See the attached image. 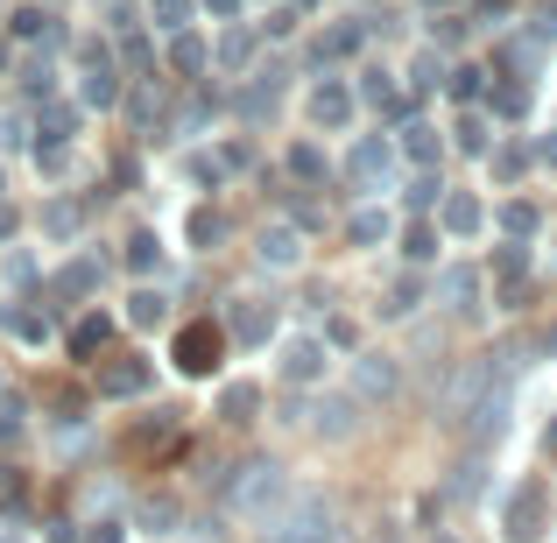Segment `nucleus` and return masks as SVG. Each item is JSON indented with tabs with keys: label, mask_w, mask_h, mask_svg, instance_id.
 Instances as JSON below:
<instances>
[{
	"label": "nucleus",
	"mask_w": 557,
	"mask_h": 543,
	"mask_svg": "<svg viewBox=\"0 0 557 543\" xmlns=\"http://www.w3.org/2000/svg\"><path fill=\"white\" fill-rule=\"evenodd\" d=\"M289 494H297V480H289V466H275V459H247L240 473H226V508L240 522H261V530L289 508Z\"/></svg>",
	"instance_id": "1"
},
{
	"label": "nucleus",
	"mask_w": 557,
	"mask_h": 543,
	"mask_svg": "<svg viewBox=\"0 0 557 543\" xmlns=\"http://www.w3.org/2000/svg\"><path fill=\"white\" fill-rule=\"evenodd\" d=\"M544 452H550V459H557V417H550V431H544Z\"/></svg>",
	"instance_id": "51"
},
{
	"label": "nucleus",
	"mask_w": 557,
	"mask_h": 543,
	"mask_svg": "<svg viewBox=\"0 0 557 543\" xmlns=\"http://www.w3.org/2000/svg\"><path fill=\"white\" fill-rule=\"evenodd\" d=\"M544 354H557V325H550V332H544Z\"/></svg>",
	"instance_id": "52"
},
{
	"label": "nucleus",
	"mask_w": 557,
	"mask_h": 543,
	"mask_svg": "<svg viewBox=\"0 0 557 543\" xmlns=\"http://www.w3.org/2000/svg\"><path fill=\"white\" fill-rule=\"evenodd\" d=\"M14 332H22L28 346H42V340H50V318H36V311H28V318H14Z\"/></svg>",
	"instance_id": "44"
},
{
	"label": "nucleus",
	"mask_w": 557,
	"mask_h": 543,
	"mask_svg": "<svg viewBox=\"0 0 557 543\" xmlns=\"http://www.w3.org/2000/svg\"><path fill=\"white\" fill-rule=\"evenodd\" d=\"M14 36H50V14H42V8H22V14H14Z\"/></svg>",
	"instance_id": "43"
},
{
	"label": "nucleus",
	"mask_w": 557,
	"mask_h": 543,
	"mask_svg": "<svg viewBox=\"0 0 557 543\" xmlns=\"http://www.w3.org/2000/svg\"><path fill=\"white\" fill-rule=\"evenodd\" d=\"M487 395H494V354L487 360H459L445 374V395H437V403H445V423H466L473 403H487Z\"/></svg>",
	"instance_id": "2"
},
{
	"label": "nucleus",
	"mask_w": 557,
	"mask_h": 543,
	"mask_svg": "<svg viewBox=\"0 0 557 543\" xmlns=\"http://www.w3.org/2000/svg\"><path fill=\"white\" fill-rule=\"evenodd\" d=\"M78 226H85V212L71 198H50V205H42V240H78Z\"/></svg>",
	"instance_id": "19"
},
{
	"label": "nucleus",
	"mask_w": 557,
	"mask_h": 543,
	"mask_svg": "<svg viewBox=\"0 0 557 543\" xmlns=\"http://www.w3.org/2000/svg\"><path fill=\"white\" fill-rule=\"evenodd\" d=\"M388 163H395V149L388 141H354V156H346V184L360 190V198H381V190H388Z\"/></svg>",
	"instance_id": "11"
},
{
	"label": "nucleus",
	"mask_w": 557,
	"mask_h": 543,
	"mask_svg": "<svg viewBox=\"0 0 557 543\" xmlns=\"http://www.w3.org/2000/svg\"><path fill=\"white\" fill-rule=\"evenodd\" d=\"M170 64H177V71H205V42L190 36V28H177V36H170Z\"/></svg>",
	"instance_id": "30"
},
{
	"label": "nucleus",
	"mask_w": 557,
	"mask_h": 543,
	"mask_svg": "<svg viewBox=\"0 0 557 543\" xmlns=\"http://www.w3.org/2000/svg\"><path fill=\"white\" fill-rule=\"evenodd\" d=\"M127 269H135V275L163 269V233H149V226H141V233H127Z\"/></svg>",
	"instance_id": "23"
},
{
	"label": "nucleus",
	"mask_w": 557,
	"mask_h": 543,
	"mask_svg": "<svg viewBox=\"0 0 557 543\" xmlns=\"http://www.w3.org/2000/svg\"><path fill=\"white\" fill-rule=\"evenodd\" d=\"M423 289H431V304H445L451 318H473L480 311V269H466V261H445Z\"/></svg>",
	"instance_id": "7"
},
{
	"label": "nucleus",
	"mask_w": 557,
	"mask_h": 543,
	"mask_svg": "<svg viewBox=\"0 0 557 543\" xmlns=\"http://www.w3.org/2000/svg\"><path fill=\"white\" fill-rule=\"evenodd\" d=\"M451 494H459V502H473V494H480V452H473V459H459V473H451Z\"/></svg>",
	"instance_id": "42"
},
{
	"label": "nucleus",
	"mask_w": 557,
	"mask_h": 543,
	"mask_svg": "<svg viewBox=\"0 0 557 543\" xmlns=\"http://www.w3.org/2000/svg\"><path fill=\"white\" fill-rule=\"evenodd\" d=\"M0 198H8V177H0Z\"/></svg>",
	"instance_id": "54"
},
{
	"label": "nucleus",
	"mask_w": 557,
	"mask_h": 543,
	"mask_svg": "<svg viewBox=\"0 0 557 543\" xmlns=\"http://www.w3.org/2000/svg\"><path fill=\"white\" fill-rule=\"evenodd\" d=\"M141 522H149V536H170V530H177V502H149Z\"/></svg>",
	"instance_id": "40"
},
{
	"label": "nucleus",
	"mask_w": 557,
	"mask_h": 543,
	"mask_svg": "<svg viewBox=\"0 0 557 543\" xmlns=\"http://www.w3.org/2000/svg\"><path fill=\"white\" fill-rule=\"evenodd\" d=\"M22 431H28V423H22V403L8 395V403H0V452H8V445H22Z\"/></svg>",
	"instance_id": "39"
},
{
	"label": "nucleus",
	"mask_w": 557,
	"mask_h": 543,
	"mask_svg": "<svg viewBox=\"0 0 557 543\" xmlns=\"http://www.w3.org/2000/svg\"><path fill=\"white\" fill-rule=\"evenodd\" d=\"M403 156H409L417 170H431V163H437V127H431V121H409V127H403Z\"/></svg>",
	"instance_id": "22"
},
{
	"label": "nucleus",
	"mask_w": 557,
	"mask_h": 543,
	"mask_svg": "<svg viewBox=\"0 0 557 543\" xmlns=\"http://www.w3.org/2000/svg\"><path fill=\"white\" fill-rule=\"evenodd\" d=\"M212 417H226V423H255V417H261V388H255V381H226V388L212 395Z\"/></svg>",
	"instance_id": "17"
},
{
	"label": "nucleus",
	"mask_w": 557,
	"mask_h": 543,
	"mask_svg": "<svg viewBox=\"0 0 557 543\" xmlns=\"http://www.w3.org/2000/svg\"><path fill=\"white\" fill-rule=\"evenodd\" d=\"M289 28H297V14H289V8H275V14H269V22H261V28H255V36H289Z\"/></svg>",
	"instance_id": "45"
},
{
	"label": "nucleus",
	"mask_w": 557,
	"mask_h": 543,
	"mask_svg": "<svg viewBox=\"0 0 557 543\" xmlns=\"http://www.w3.org/2000/svg\"><path fill=\"white\" fill-rule=\"evenodd\" d=\"M127 530H121V522H92V530H85V543H121Z\"/></svg>",
	"instance_id": "47"
},
{
	"label": "nucleus",
	"mask_w": 557,
	"mask_h": 543,
	"mask_svg": "<svg viewBox=\"0 0 557 543\" xmlns=\"http://www.w3.org/2000/svg\"><path fill=\"white\" fill-rule=\"evenodd\" d=\"M99 346H107V318H85V325L71 332V354H78V360H92Z\"/></svg>",
	"instance_id": "31"
},
{
	"label": "nucleus",
	"mask_w": 557,
	"mask_h": 543,
	"mask_svg": "<svg viewBox=\"0 0 557 543\" xmlns=\"http://www.w3.org/2000/svg\"><path fill=\"white\" fill-rule=\"evenodd\" d=\"M78 99L85 107H113L121 99V64L107 50H85V71H78Z\"/></svg>",
	"instance_id": "13"
},
{
	"label": "nucleus",
	"mask_w": 557,
	"mask_h": 543,
	"mask_svg": "<svg viewBox=\"0 0 557 543\" xmlns=\"http://www.w3.org/2000/svg\"><path fill=\"white\" fill-rule=\"evenodd\" d=\"M403 395V360L395 354H354V403H395Z\"/></svg>",
	"instance_id": "6"
},
{
	"label": "nucleus",
	"mask_w": 557,
	"mask_h": 543,
	"mask_svg": "<svg viewBox=\"0 0 557 543\" xmlns=\"http://www.w3.org/2000/svg\"><path fill=\"white\" fill-rule=\"evenodd\" d=\"M297 423L311 437H325V445H346L360 431V403L354 395H311V403H297Z\"/></svg>",
	"instance_id": "3"
},
{
	"label": "nucleus",
	"mask_w": 557,
	"mask_h": 543,
	"mask_svg": "<svg viewBox=\"0 0 557 543\" xmlns=\"http://www.w3.org/2000/svg\"><path fill=\"white\" fill-rule=\"evenodd\" d=\"M354 99H368V107H403V99H395V71H360Z\"/></svg>",
	"instance_id": "27"
},
{
	"label": "nucleus",
	"mask_w": 557,
	"mask_h": 543,
	"mask_svg": "<svg viewBox=\"0 0 557 543\" xmlns=\"http://www.w3.org/2000/svg\"><path fill=\"white\" fill-rule=\"evenodd\" d=\"M459 22H466V14H437V28H431V42H459Z\"/></svg>",
	"instance_id": "46"
},
{
	"label": "nucleus",
	"mask_w": 557,
	"mask_h": 543,
	"mask_svg": "<svg viewBox=\"0 0 557 543\" xmlns=\"http://www.w3.org/2000/svg\"><path fill=\"white\" fill-rule=\"evenodd\" d=\"M431 543H459V536H451V530H437V536H431Z\"/></svg>",
	"instance_id": "53"
},
{
	"label": "nucleus",
	"mask_w": 557,
	"mask_h": 543,
	"mask_svg": "<svg viewBox=\"0 0 557 543\" xmlns=\"http://www.w3.org/2000/svg\"><path fill=\"white\" fill-rule=\"evenodd\" d=\"M522 261H530V255H522V240H502L487 269H494V275H522Z\"/></svg>",
	"instance_id": "41"
},
{
	"label": "nucleus",
	"mask_w": 557,
	"mask_h": 543,
	"mask_svg": "<svg viewBox=\"0 0 557 543\" xmlns=\"http://www.w3.org/2000/svg\"><path fill=\"white\" fill-rule=\"evenodd\" d=\"M0 543H22V536H0Z\"/></svg>",
	"instance_id": "55"
},
{
	"label": "nucleus",
	"mask_w": 557,
	"mask_h": 543,
	"mask_svg": "<svg viewBox=\"0 0 557 543\" xmlns=\"http://www.w3.org/2000/svg\"><path fill=\"white\" fill-rule=\"evenodd\" d=\"M92 289V261H71L64 275H57V297H85Z\"/></svg>",
	"instance_id": "38"
},
{
	"label": "nucleus",
	"mask_w": 557,
	"mask_h": 543,
	"mask_svg": "<svg viewBox=\"0 0 557 543\" xmlns=\"http://www.w3.org/2000/svg\"><path fill=\"white\" fill-rule=\"evenodd\" d=\"M459 149L487 156V113H459Z\"/></svg>",
	"instance_id": "35"
},
{
	"label": "nucleus",
	"mask_w": 557,
	"mask_h": 543,
	"mask_svg": "<svg viewBox=\"0 0 557 543\" xmlns=\"http://www.w3.org/2000/svg\"><path fill=\"white\" fill-rule=\"evenodd\" d=\"M437 78H445V57H437V50H423L417 64H409V85H417V92H431Z\"/></svg>",
	"instance_id": "34"
},
{
	"label": "nucleus",
	"mask_w": 557,
	"mask_h": 543,
	"mask_svg": "<svg viewBox=\"0 0 557 543\" xmlns=\"http://www.w3.org/2000/svg\"><path fill=\"white\" fill-rule=\"evenodd\" d=\"M346 240H354V247H374V240H388V212H381V205H360V212L346 219Z\"/></svg>",
	"instance_id": "20"
},
{
	"label": "nucleus",
	"mask_w": 557,
	"mask_h": 543,
	"mask_svg": "<svg viewBox=\"0 0 557 543\" xmlns=\"http://www.w3.org/2000/svg\"><path fill=\"white\" fill-rule=\"evenodd\" d=\"M289 177L297 184H325V149H318V141H297V149H289Z\"/></svg>",
	"instance_id": "24"
},
{
	"label": "nucleus",
	"mask_w": 557,
	"mask_h": 543,
	"mask_svg": "<svg viewBox=\"0 0 557 543\" xmlns=\"http://www.w3.org/2000/svg\"><path fill=\"white\" fill-rule=\"evenodd\" d=\"M255 261H261V269H297V261H304V233L283 226V219H275V226H261L255 233Z\"/></svg>",
	"instance_id": "14"
},
{
	"label": "nucleus",
	"mask_w": 557,
	"mask_h": 543,
	"mask_svg": "<svg viewBox=\"0 0 557 543\" xmlns=\"http://www.w3.org/2000/svg\"><path fill=\"white\" fill-rule=\"evenodd\" d=\"M522 107H530V92H522L516 78H508V85H494V92H487V113H494V121H522Z\"/></svg>",
	"instance_id": "26"
},
{
	"label": "nucleus",
	"mask_w": 557,
	"mask_h": 543,
	"mask_svg": "<svg viewBox=\"0 0 557 543\" xmlns=\"http://www.w3.org/2000/svg\"><path fill=\"white\" fill-rule=\"evenodd\" d=\"M184 233H190V247H212L219 233H226V219H219V212H205V205H198V212H190V226H184Z\"/></svg>",
	"instance_id": "32"
},
{
	"label": "nucleus",
	"mask_w": 557,
	"mask_h": 543,
	"mask_svg": "<svg viewBox=\"0 0 557 543\" xmlns=\"http://www.w3.org/2000/svg\"><path fill=\"white\" fill-rule=\"evenodd\" d=\"M149 374H156V367L135 360V354L99 360V395H113V403H121V395H141V388H149Z\"/></svg>",
	"instance_id": "15"
},
{
	"label": "nucleus",
	"mask_w": 557,
	"mask_h": 543,
	"mask_svg": "<svg viewBox=\"0 0 557 543\" xmlns=\"http://www.w3.org/2000/svg\"><path fill=\"white\" fill-rule=\"evenodd\" d=\"M311 543H354V530H339V522H332L325 536H311Z\"/></svg>",
	"instance_id": "50"
},
{
	"label": "nucleus",
	"mask_w": 557,
	"mask_h": 543,
	"mask_svg": "<svg viewBox=\"0 0 557 543\" xmlns=\"http://www.w3.org/2000/svg\"><path fill=\"white\" fill-rule=\"evenodd\" d=\"M190 14H198V0H149V22L163 28V36H177V28H190Z\"/></svg>",
	"instance_id": "25"
},
{
	"label": "nucleus",
	"mask_w": 557,
	"mask_h": 543,
	"mask_svg": "<svg viewBox=\"0 0 557 543\" xmlns=\"http://www.w3.org/2000/svg\"><path fill=\"white\" fill-rule=\"evenodd\" d=\"M403 255L417 261V269H423V261L437 255V226H431V219H423V226H409V247H403Z\"/></svg>",
	"instance_id": "37"
},
{
	"label": "nucleus",
	"mask_w": 557,
	"mask_h": 543,
	"mask_svg": "<svg viewBox=\"0 0 557 543\" xmlns=\"http://www.w3.org/2000/svg\"><path fill=\"white\" fill-rule=\"evenodd\" d=\"M219 354H226V332L212 325V318H198V325H184L177 332V346H170V360L184 367V374H212Z\"/></svg>",
	"instance_id": "8"
},
{
	"label": "nucleus",
	"mask_w": 557,
	"mask_h": 543,
	"mask_svg": "<svg viewBox=\"0 0 557 543\" xmlns=\"http://www.w3.org/2000/svg\"><path fill=\"white\" fill-rule=\"evenodd\" d=\"M360 50V22H332L325 28V57H354Z\"/></svg>",
	"instance_id": "33"
},
{
	"label": "nucleus",
	"mask_w": 557,
	"mask_h": 543,
	"mask_svg": "<svg viewBox=\"0 0 557 543\" xmlns=\"http://www.w3.org/2000/svg\"><path fill=\"white\" fill-rule=\"evenodd\" d=\"M459 431H466V437H473V452H487V445H494V437H502V431H508V395H502V388H494V395H487V403H473V417H466V423H459Z\"/></svg>",
	"instance_id": "16"
},
{
	"label": "nucleus",
	"mask_w": 557,
	"mask_h": 543,
	"mask_svg": "<svg viewBox=\"0 0 557 543\" xmlns=\"http://www.w3.org/2000/svg\"><path fill=\"white\" fill-rule=\"evenodd\" d=\"M502 530H508V543H536V536L550 530V488H544V480H522V488L508 494Z\"/></svg>",
	"instance_id": "4"
},
{
	"label": "nucleus",
	"mask_w": 557,
	"mask_h": 543,
	"mask_svg": "<svg viewBox=\"0 0 557 543\" xmlns=\"http://www.w3.org/2000/svg\"><path fill=\"white\" fill-rule=\"evenodd\" d=\"M247 57H255V36H247V28H226V36H219V64L247 71Z\"/></svg>",
	"instance_id": "28"
},
{
	"label": "nucleus",
	"mask_w": 557,
	"mask_h": 543,
	"mask_svg": "<svg viewBox=\"0 0 557 543\" xmlns=\"http://www.w3.org/2000/svg\"><path fill=\"white\" fill-rule=\"evenodd\" d=\"M325 367H332V346L318 340V332H289V340H283V360H275V374H283L289 388H318V381H325Z\"/></svg>",
	"instance_id": "5"
},
{
	"label": "nucleus",
	"mask_w": 557,
	"mask_h": 543,
	"mask_svg": "<svg viewBox=\"0 0 557 543\" xmlns=\"http://www.w3.org/2000/svg\"><path fill=\"white\" fill-rule=\"evenodd\" d=\"M226 332H233L240 346H269V340H275V304H261V297H233Z\"/></svg>",
	"instance_id": "12"
},
{
	"label": "nucleus",
	"mask_w": 557,
	"mask_h": 543,
	"mask_svg": "<svg viewBox=\"0 0 557 543\" xmlns=\"http://www.w3.org/2000/svg\"><path fill=\"white\" fill-rule=\"evenodd\" d=\"M198 8H205V14H240L247 0H198Z\"/></svg>",
	"instance_id": "49"
},
{
	"label": "nucleus",
	"mask_w": 557,
	"mask_h": 543,
	"mask_svg": "<svg viewBox=\"0 0 557 543\" xmlns=\"http://www.w3.org/2000/svg\"><path fill=\"white\" fill-rule=\"evenodd\" d=\"M14 233H22V212H14V205L0 198V240H14Z\"/></svg>",
	"instance_id": "48"
},
{
	"label": "nucleus",
	"mask_w": 557,
	"mask_h": 543,
	"mask_svg": "<svg viewBox=\"0 0 557 543\" xmlns=\"http://www.w3.org/2000/svg\"><path fill=\"white\" fill-rule=\"evenodd\" d=\"M163 318H170V297H163V289H156V283H141L135 297H127V325H135V332L163 325Z\"/></svg>",
	"instance_id": "18"
},
{
	"label": "nucleus",
	"mask_w": 557,
	"mask_h": 543,
	"mask_svg": "<svg viewBox=\"0 0 557 543\" xmlns=\"http://www.w3.org/2000/svg\"><path fill=\"white\" fill-rule=\"evenodd\" d=\"M417 304H423V275L409 269V275H395V283H388V304H381V318H409Z\"/></svg>",
	"instance_id": "21"
},
{
	"label": "nucleus",
	"mask_w": 557,
	"mask_h": 543,
	"mask_svg": "<svg viewBox=\"0 0 557 543\" xmlns=\"http://www.w3.org/2000/svg\"><path fill=\"white\" fill-rule=\"evenodd\" d=\"M437 240H473L480 226H487V205L473 198V190H437Z\"/></svg>",
	"instance_id": "10"
},
{
	"label": "nucleus",
	"mask_w": 557,
	"mask_h": 543,
	"mask_svg": "<svg viewBox=\"0 0 557 543\" xmlns=\"http://www.w3.org/2000/svg\"><path fill=\"white\" fill-rule=\"evenodd\" d=\"M522 170H530V156H522L516 141H502V156H494V177H502V184H522Z\"/></svg>",
	"instance_id": "36"
},
{
	"label": "nucleus",
	"mask_w": 557,
	"mask_h": 543,
	"mask_svg": "<svg viewBox=\"0 0 557 543\" xmlns=\"http://www.w3.org/2000/svg\"><path fill=\"white\" fill-rule=\"evenodd\" d=\"M381 543H403V536H381Z\"/></svg>",
	"instance_id": "56"
},
{
	"label": "nucleus",
	"mask_w": 557,
	"mask_h": 543,
	"mask_svg": "<svg viewBox=\"0 0 557 543\" xmlns=\"http://www.w3.org/2000/svg\"><path fill=\"white\" fill-rule=\"evenodd\" d=\"M304 113H311V127L339 135V127L360 113V99H354V85H346V78H318V85H311V99H304Z\"/></svg>",
	"instance_id": "9"
},
{
	"label": "nucleus",
	"mask_w": 557,
	"mask_h": 543,
	"mask_svg": "<svg viewBox=\"0 0 557 543\" xmlns=\"http://www.w3.org/2000/svg\"><path fill=\"white\" fill-rule=\"evenodd\" d=\"M502 226H508V240H530V233H536V205L530 198H508L502 205Z\"/></svg>",
	"instance_id": "29"
}]
</instances>
